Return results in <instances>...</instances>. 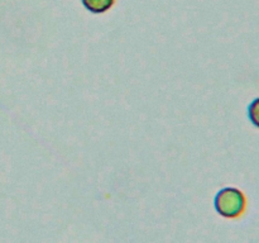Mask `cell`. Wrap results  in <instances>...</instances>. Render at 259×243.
I'll return each mask as SVG.
<instances>
[{
	"label": "cell",
	"mask_w": 259,
	"mask_h": 243,
	"mask_svg": "<svg viewBox=\"0 0 259 243\" xmlns=\"http://www.w3.org/2000/svg\"><path fill=\"white\" fill-rule=\"evenodd\" d=\"M215 210L222 217L234 219L243 215L247 208V197L242 190L228 186L220 190L214 199Z\"/></svg>",
	"instance_id": "obj_1"
},
{
	"label": "cell",
	"mask_w": 259,
	"mask_h": 243,
	"mask_svg": "<svg viewBox=\"0 0 259 243\" xmlns=\"http://www.w3.org/2000/svg\"><path fill=\"white\" fill-rule=\"evenodd\" d=\"M81 2L89 12L101 14V13L108 12L114 5L115 0H81Z\"/></svg>",
	"instance_id": "obj_2"
},
{
	"label": "cell",
	"mask_w": 259,
	"mask_h": 243,
	"mask_svg": "<svg viewBox=\"0 0 259 243\" xmlns=\"http://www.w3.org/2000/svg\"><path fill=\"white\" fill-rule=\"evenodd\" d=\"M248 118H249L250 123L259 129V96L248 106Z\"/></svg>",
	"instance_id": "obj_3"
}]
</instances>
